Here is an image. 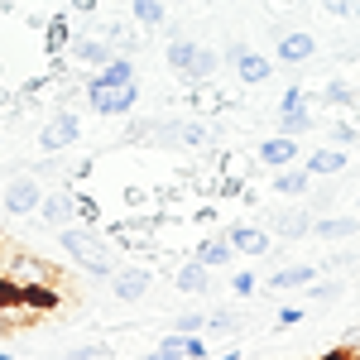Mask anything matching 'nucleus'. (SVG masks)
Here are the masks:
<instances>
[{"label": "nucleus", "instance_id": "nucleus-10", "mask_svg": "<svg viewBox=\"0 0 360 360\" xmlns=\"http://www.w3.org/2000/svg\"><path fill=\"white\" fill-rule=\"evenodd\" d=\"M226 240H231V250L236 255H245V259H259V255H269V231H259V226H250V221H236V226H226L221 231Z\"/></svg>", "mask_w": 360, "mask_h": 360}, {"label": "nucleus", "instance_id": "nucleus-37", "mask_svg": "<svg viewBox=\"0 0 360 360\" xmlns=\"http://www.w3.org/2000/svg\"><path fill=\"white\" fill-rule=\"evenodd\" d=\"M72 356H77V360H115V356H111V346H77Z\"/></svg>", "mask_w": 360, "mask_h": 360}, {"label": "nucleus", "instance_id": "nucleus-12", "mask_svg": "<svg viewBox=\"0 0 360 360\" xmlns=\"http://www.w3.org/2000/svg\"><path fill=\"white\" fill-rule=\"evenodd\" d=\"M255 159H259L264 168H293V164H298V139H288V135H269V139H259Z\"/></svg>", "mask_w": 360, "mask_h": 360}, {"label": "nucleus", "instance_id": "nucleus-32", "mask_svg": "<svg viewBox=\"0 0 360 360\" xmlns=\"http://www.w3.org/2000/svg\"><path fill=\"white\" fill-rule=\"evenodd\" d=\"M322 10H327L332 20H356V15H360V0H322Z\"/></svg>", "mask_w": 360, "mask_h": 360}, {"label": "nucleus", "instance_id": "nucleus-28", "mask_svg": "<svg viewBox=\"0 0 360 360\" xmlns=\"http://www.w3.org/2000/svg\"><path fill=\"white\" fill-rule=\"evenodd\" d=\"M322 101H327V106H351V101H356V91H351V82H341V77H336V82L322 86Z\"/></svg>", "mask_w": 360, "mask_h": 360}, {"label": "nucleus", "instance_id": "nucleus-2", "mask_svg": "<svg viewBox=\"0 0 360 360\" xmlns=\"http://www.w3.org/2000/svg\"><path fill=\"white\" fill-rule=\"evenodd\" d=\"M149 144H159V149H202L207 125L193 120V115H164V120L149 125Z\"/></svg>", "mask_w": 360, "mask_h": 360}, {"label": "nucleus", "instance_id": "nucleus-3", "mask_svg": "<svg viewBox=\"0 0 360 360\" xmlns=\"http://www.w3.org/2000/svg\"><path fill=\"white\" fill-rule=\"evenodd\" d=\"M86 106L101 120H125L139 106V82H115V86H86Z\"/></svg>", "mask_w": 360, "mask_h": 360}, {"label": "nucleus", "instance_id": "nucleus-45", "mask_svg": "<svg viewBox=\"0 0 360 360\" xmlns=\"http://www.w3.org/2000/svg\"><path fill=\"white\" fill-rule=\"evenodd\" d=\"M356 207H360V197H356Z\"/></svg>", "mask_w": 360, "mask_h": 360}, {"label": "nucleus", "instance_id": "nucleus-26", "mask_svg": "<svg viewBox=\"0 0 360 360\" xmlns=\"http://www.w3.org/2000/svg\"><path fill=\"white\" fill-rule=\"evenodd\" d=\"M183 346H188V336L183 332H168L164 341H154V351L144 360H183Z\"/></svg>", "mask_w": 360, "mask_h": 360}, {"label": "nucleus", "instance_id": "nucleus-19", "mask_svg": "<svg viewBox=\"0 0 360 360\" xmlns=\"http://www.w3.org/2000/svg\"><path fill=\"white\" fill-rule=\"evenodd\" d=\"M307 283H317V269L312 264H283V269H274L269 274V293H293V288H307Z\"/></svg>", "mask_w": 360, "mask_h": 360}, {"label": "nucleus", "instance_id": "nucleus-8", "mask_svg": "<svg viewBox=\"0 0 360 360\" xmlns=\"http://www.w3.org/2000/svg\"><path fill=\"white\" fill-rule=\"evenodd\" d=\"M34 217L49 226V231H58V226H72V221H77V193H68V188H49Z\"/></svg>", "mask_w": 360, "mask_h": 360}, {"label": "nucleus", "instance_id": "nucleus-20", "mask_svg": "<svg viewBox=\"0 0 360 360\" xmlns=\"http://www.w3.org/2000/svg\"><path fill=\"white\" fill-rule=\"evenodd\" d=\"M130 20H135L144 34L168 29V0H130Z\"/></svg>", "mask_w": 360, "mask_h": 360}, {"label": "nucleus", "instance_id": "nucleus-30", "mask_svg": "<svg viewBox=\"0 0 360 360\" xmlns=\"http://www.w3.org/2000/svg\"><path fill=\"white\" fill-rule=\"evenodd\" d=\"M207 332H217V336L240 332V317L236 312H207Z\"/></svg>", "mask_w": 360, "mask_h": 360}, {"label": "nucleus", "instance_id": "nucleus-42", "mask_svg": "<svg viewBox=\"0 0 360 360\" xmlns=\"http://www.w3.org/2000/svg\"><path fill=\"white\" fill-rule=\"evenodd\" d=\"M58 360H77V356H72V351H68V356H58Z\"/></svg>", "mask_w": 360, "mask_h": 360}, {"label": "nucleus", "instance_id": "nucleus-18", "mask_svg": "<svg viewBox=\"0 0 360 360\" xmlns=\"http://www.w3.org/2000/svg\"><path fill=\"white\" fill-rule=\"evenodd\" d=\"M115 82H135V58L130 53H111V63H101L86 77V86H115Z\"/></svg>", "mask_w": 360, "mask_h": 360}, {"label": "nucleus", "instance_id": "nucleus-16", "mask_svg": "<svg viewBox=\"0 0 360 360\" xmlns=\"http://www.w3.org/2000/svg\"><path fill=\"white\" fill-rule=\"evenodd\" d=\"M231 68H236V82L240 86H264L269 77H274V63H269L264 53H255V49H245Z\"/></svg>", "mask_w": 360, "mask_h": 360}, {"label": "nucleus", "instance_id": "nucleus-39", "mask_svg": "<svg viewBox=\"0 0 360 360\" xmlns=\"http://www.w3.org/2000/svg\"><path fill=\"white\" fill-rule=\"evenodd\" d=\"M72 10H77V15H91V10H96V0H72Z\"/></svg>", "mask_w": 360, "mask_h": 360}, {"label": "nucleus", "instance_id": "nucleus-11", "mask_svg": "<svg viewBox=\"0 0 360 360\" xmlns=\"http://www.w3.org/2000/svg\"><path fill=\"white\" fill-rule=\"evenodd\" d=\"M312 212L307 207H283V212H269V231H274L278 240H303V236H312Z\"/></svg>", "mask_w": 360, "mask_h": 360}, {"label": "nucleus", "instance_id": "nucleus-9", "mask_svg": "<svg viewBox=\"0 0 360 360\" xmlns=\"http://www.w3.org/2000/svg\"><path fill=\"white\" fill-rule=\"evenodd\" d=\"M68 53H72V63H77V68H91V72H96L101 63H111L115 49L101 39V34H96V29H77V34H72V44H68Z\"/></svg>", "mask_w": 360, "mask_h": 360}, {"label": "nucleus", "instance_id": "nucleus-15", "mask_svg": "<svg viewBox=\"0 0 360 360\" xmlns=\"http://www.w3.org/2000/svg\"><path fill=\"white\" fill-rule=\"evenodd\" d=\"M312 125H317V115H312V96H307V101H293V106H278V135L303 139Z\"/></svg>", "mask_w": 360, "mask_h": 360}, {"label": "nucleus", "instance_id": "nucleus-23", "mask_svg": "<svg viewBox=\"0 0 360 360\" xmlns=\"http://www.w3.org/2000/svg\"><path fill=\"white\" fill-rule=\"evenodd\" d=\"M173 283H178L183 293H207V288H212V269H207L202 259H183L178 274H173Z\"/></svg>", "mask_w": 360, "mask_h": 360}, {"label": "nucleus", "instance_id": "nucleus-33", "mask_svg": "<svg viewBox=\"0 0 360 360\" xmlns=\"http://www.w3.org/2000/svg\"><path fill=\"white\" fill-rule=\"evenodd\" d=\"M332 144L336 149H351L356 144V125L351 120H332Z\"/></svg>", "mask_w": 360, "mask_h": 360}, {"label": "nucleus", "instance_id": "nucleus-43", "mask_svg": "<svg viewBox=\"0 0 360 360\" xmlns=\"http://www.w3.org/2000/svg\"><path fill=\"white\" fill-rule=\"evenodd\" d=\"M173 5H193V0H173Z\"/></svg>", "mask_w": 360, "mask_h": 360}, {"label": "nucleus", "instance_id": "nucleus-4", "mask_svg": "<svg viewBox=\"0 0 360 360\" xmlns=\"http://www.w3.org/2000/svg\"><path fill=\"white\" fill-rule=\"evenodd\" d=\"M82 139V120L72 106H53L49 120L39 125V154H63V149H72Z\"/></svg>", "mask_w": 360, "mask_h": 360}, {"label": "nucleus", "instance_id": "nucleus-17", "mask_svg": "<svg viewBox=\"0 0 360 360\" xmlns=\"http://www.w3.org/2000/svg\"><path fill=\"white\" fill-rule=\"evenodd\" d=\"M346 164H351V154H346V149H336V144L312 149V154L303 159V168L312 173V178H336V173H346Z\"/></svg>", "mask_w": 360, "mask_h": 360}, {"label": "nucleus", "instance_id": "nucleus-24", "mask_svg": "<svg viewBox=\"0 0 360 360\" xmlns=\"http://www.w3.org/2000/svg\"><path fill=\"white\" fill-rule=\"evenodd\" d=\"M217 72H221V53L202 44V49H197V58H193V68H188L183 77H188V82H193V86H207V82H212V77H217Z\"/></svg>", "mask_w": 360, "mask_h": 360}, {"label": "nucleus", "instance_id": "nucleus-35", "mask_svg": "<svg viewBox=\"0 0 360 360\" xmlns=\"http://www.w3.org/2000/svg\"><path fill=\"white\" fill-rule=\"evenodd\" d=\"M341 360H360V327H351L341 336Z\"/></svg>", "mask_w": 360, "mask_h": 360}, {"label": "nucleus", "instance_id": "nucleus-7", "mask_svg": "<svg viewBox=\"0 0 360 360\" xmlns=\"http://www.w3.org/2000/svg\"><path fill=\"white\" fill-rule=\"evenodd\" d=\"M149 288H154V269H144V264H125L111 274V293L120 303H144Z\"/></svg>", "mask_w": 360, "mask_h": 360}, {"label": "nucleus", "instance_id": "nucleus-1", "mask_svg": "<svg viewBox=\"0 0 360 360\" xmlns=\"http://www.w3.org/2000/svg\"><path fill=\"white\" fill-rule=\"evenodd\" d=\"M49 283H53V269H49L39 255H10V259L0 264V288H10V293L34 298V293L49 288Z\"/></svg>", "mask_w": 360, "mask_h": 360}, {"label": "nucleus", "instance_id": "nucleus-31", "mask_svg": "<svg viewBox=\"0 0 360 360\" xmlns=\"http://www.w3.org/2000/svg\"><path fill=\"white\" fill-rule=\"evenodd\" d=\"M231 293H236V298L259 293V278H255V269H236V274H231Z\"/></svg>", "mask_w": 360, "mask_h": 360}, {"label": "nucleus", "instance_id": "nucleus-13", "mask_svg": "<svg viewBox=\"0 0 360 360\" xmlns=\"http://www.w3.org/2000/svg\"><path fill=\"white\" fill-rule=\"evenodd\" d=\"M269 193L288 197V202H298V197L312 193V173H307L303 164H293V168H274V178H269Z\"/></svg>", "mask_w": 360, "mask_h": 360}, {"label": "nucleus", "instance_id": "nucleus-25", "mask_svg": "<svg viewBox=\"0 0 360 360\" xmlns=\"http://www.w3.org/2000/svg\"><path fill=\"white\" fill-rule=\"evenodd\" d=\"M68 44H72V25H68V20H49V25H44V49H49V53H63Z\"/></svg>", "mask_w": 360, "mask_h": 360}, {"label": "nucleus", "instance_id": "nucleus-6", "mask_svg": "<svg viewBox=\"0 0 360 360\" xmlns=\"http://www.w3.org/2000/svg\"><path fill=\"white\" fill-rule=\"evenodd\" d=\"M307 58H317V34H312V29H283L274 39V63L303 68Z\"/></svg>", "mask_w": 360, "mask_h": 360}, {"label": "nucleus", "instance_id": "nucleus-29", "mask_svg": "<svg viewBox=\"0 0 360 360\" xmlns=\"http://www.w3.org/2000/svg\"><path fill=\"white\" fill-rule=\"evenodd\" d=\"M341 293H346V283H307V303H336V298H341Z\"/></svg>", "mask_w": 360, "mask_h": 360}, {"label": "nucleus", "instance_id": "nucleus-27", "mask_svg": "<svg viewBox=\"0 0 360 360\" xmlns=\"http://www.w3.org/2000/svg\"><path fill=\"white\" fill-rule=\"evenodd\" d=\"M173 332H183V336H202V332H207V312H197V307L178 312V317H173Z\"/></svg>", "mask_w": 360, "mask_h": 360}, {"label": "nucleus", "instance_id": "nucleus-21", "mask_svg": "<svg viewBox=\"0 0 360 360\" xmlns=\"http://www.w3.org/2000/svg\"><path fill=\"white\" fill-rule=\"evenodd\" d=\"M231 255H236V250H231L226 236H207V240H197V245H193V259H202L207 269H226Z\"/></svg>", "mask_w": 360, "mask_h": 360}, {"label": "nucleus", "instance_id": "nucleus-22", "mask_svg": "<svg viewBox=\"0 0 360 360\" xmlns=\"http://www.w3.org/2000/svg\"><path fill=\"white\" fill-rule=\"evenodd\" d=\"M312 236L317 240H351V236H360V217H317Z\"/></svg>", "mask_w": 360, "mask_h": 360}, {"label": "nucleus", "instance_id": "nucleus-5", "mask_svg": "<svg viewBox=\"0 0 360 360\" xmlns=\"http://www.w3.org/2000/svg\"><path fill=\"white\" fill-rule=\"evenodd\" d=\"M44 183L34 178V173H15L5 188H0V207L10 212V217H34L39 212V202H44Z\"/></svg>", "mask_w": 360, "mask_h": 360}, {"label": "nucleus", "instance_id": "nucleus-34", "mask_svg": "<svg viewBox=\"0 0 360 360\" xmlns=\"http://www.w3.org/2000/svg\"><path fill=\"white\" fill-rule=\"evenodd\" d=\"M307 317V307H298V303H288V307H278L274 312V327H298Z\"/></svg>", "mask_w": 360, "mask_h": 360}, {"label": "nucleus", "instance_id": "nucleus-41", "mask_svg": "<svg viewBox=\"0 0 360 360\" xmlns=\"http://www.w3.org/2000/svg\"><path fill=\"white\" fill-rule=\"evenodd\" d=\"M0 360H15V356H10V351H0Z\"/></svg>", "mask_w": 360, "mask_h": 360}, {"label": "nucleus", "instance_id": "nucleus-44", "mask_svg": "<svg viewBox=\"0 0 360 360\" xmlns=\"http://www.w3.org/2000/svg\"><path fill=\"white\" fill-rule=\"evenodd\" d=\"M0 149H5V135H0Z\"/></svg>", "mask_w": 360, "mask_h": 360}, {"label": "nucleus", "instance_id": "nucleus-14", "mask_svg": "<svg viewBox=\"0 0 360 360\" xmlns=\"http://www.w3.org/2000/svg\"><path fill=\"white\" fill-rule=\"evenodd\" d=\"M197 49H202V44H197V39L188 34V29H168V49H164V63L173 68V72H178V77H183V72L193 68Z\"/></svg>", "mask_w": 360, "mask_h": 360}, {"label": "nucleus", "instance_id": "nucleus-38", "mask_svg": "<svg viewBox=\"0 0 360 360\" xmlns=\"http://www.w3.org/2000/svg\"><path fill=\"white\" fill-rule=\"evenodd\" d=\"M77 221H86V226L96 221V202H91L86 193H77Z\"/></svg>", "mask_w": 360, "mask_h": 360}, {"label": "nucleus", "instance_id": "nucleus-36", "mask_svg": "<svg viewBox=\"0 0 360 360\" xmlns=\"http://www.w3.org/2000/svg\"><path fill=\"white\" fill-rule=\"evenodd\" d=\"M207 351H212V346H207L202 336H188V346H183V360H207Z\"/></svg>", "mask_w": 360, "mask_h": 360}, {"label": "nucleus", "instance_id": "nucleus-40", "mask_svg": "<svg viewBox=\"0 0 360 360\" xmlns=\"http://www.w3.org/2000/svg\"><path fill=\"white\" fill-rule=\"evenodd\" d=\"M217 360H240V351H226V356H217Z\"/></svg>", "mask_w": 360, "mask_h": 360}]
</instances>
